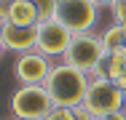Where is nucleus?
I'll use <instances>...</instances> for the list:
<instances>
[{"label":"nucleus","mask_w":126,"mask_h":120,"mask_svg":"<svg viewBox=\"0 0 126 120\" xmlns=\"http://www.w3.org/2000/svg\"><path fill=\"white\" fill-rule=\"evenodd\" d=\"M89 83L91 77L86 72H80L78 67L62 61V64H54L46 77V91H48L54 107H70V109H78L86 99V91H89Z\"/></svg>","instance_id":"nucleus-1"},{"label":"nucleus","mask_w":126,"mask_h":120,"mask_svg":"<svg viewBox=\"0 0 126 120\" xmlns=\"http://www.w3.org/2000/svg\"><path fill=\"white\" fill-rule=\"evenodd\" d=\"M89 77H91V83H89V91H86V99H83L80 107H86V109H89L91 115H97V118L110 115V112H121L126 96H124V91L118 88V83L110 80L105 70L94 72V75H89Z\"/></svg>","instance_id":"nucleus-2"},{"label":"nucleus","mask_w":126,"mask_h":120,"mask_svg":"<svg viewBox=\"0 0 126 120\" xmlns=\"http://www.w3.org/2000/svg\"><path fill=\"white\" fill-rule=\"evenodd\" d=\"M67 64L78 67L86 75H94V72L102 70V61L107 59V51H105V43H102V35H94V32H73V40L62 56Z\"/></svg>","instance_id":"nucleus-3"},{"label":"nucleus","mask_w":126,"mask_h":120,"mask_svg":"<svg viewBox=\"0 0 126 120\" xmlns=\"http://www.w3.org/2000/svg\"><path fill=\"white\" fill-rule=\"evenodd\" d=\"M54 107L46 85H19L11 96L14 120H43Z\"/></svg>","instance_id":"nucleus-4"},{"label":"nucleus","mask_w":126,"mask_h":120,"mask_svg":"<svg viewBox=\"0 0 126 120\" xmlns=\"http://www.w3.org/2000/svg\"><path fill=\"white\" fill-rule=\"evenodd\" d=\"M97 3L91 0H59L56 19L64 24L70 32H91L97 22Z\"/></svg>","instance_id":"nucleus-5"},{"label":"nucleus","mask_w":126,"mask_h":120,"mask_svg":"<svg viewBox=\"0 0 126 120\" xmlns=\"http://www.w3.org/2000/svg\"><path fill=\"white\" fill-rule=\"evenodd\" d=\"M70 40H73V32L59 19L38 22V43H35V51H40L43 56H64Z\"/></svg>","instance_id":"nucleus-6"},{"label":"nucleus","mask_w":126,"mask_h":120,"mask_svg":"<svg viewBox=\"0 0 126 120\" xmlns=\"http://www.w3.org/2000/svg\"><path fill=\"white\" fill-rule=\"evenodd\" d=\"M51 67L54 64L48 61V56H43L40 51H27V53H19L14 64V75L22 85H43Z\"/></svg>","instance_id":"nucleus-7"},{"label":"nucleus","mask_w":126,"mask_h":120,"mask_svg":"<svg viewBox=\"0 0 126 120\" xmlns=\"http://www.w3.org/2000/svg\"><path fill=\"white\" fill-rule=\"evenodd\" d=\"M0 40H3L5 51H16V53L35 51L38 24L35 27H16V24H11V22H0Z\"/></svg>","instance_id":"nucleus-8"},{"label":"nucleus","mask_w":126,"mask_h":120,"mask_svg":"<svg viewBox=\"0 0 126 120\" xmlns=\"http://www.w3.org/2000/svg\"><path fill=\"white\" fill-rule=\"evenodd\" d=\"M0 22H11L16 27H35L40 19H38V11L30 0H5Z\"/></svg>","instance_id":"nucleus-9"},{"label":"nucleus","mask_w":126,"mask_h":120,"mask_svg":"<svg viewBox=\"0 0 126 120\" xmlns=\"http://www.w3.org/2000/svg\"><path fill=\"white\" fill-rule=\"evenodd\" d=\"M102 43H105V51L113 53V51H121L126 48V24H113L102 32Z\"/></svg>","instance_id":"nucleus-10"},{"label":"nucleus","mask_w":126,"mask_h":120,"mask_svg":"<svg viewBox=\"0 0 126 120\" xmlns=\"http://www.w3.org/2000/svg\"><path fill=\"white\" fill-rule=\"evenodd\" d=\"M30 3L35 5L40 22H46V19H56V5H59V0H30Z\"/></svg>","instance_id":"nucleus-11"},{"label":"nucleus","mask_w":126,"mask_h":120,"mask_svg":"<svg viewBox=\"0 0 126 120\" xmlns=\"http://www.w3.org/2000/svg\"><path fill=\"white\" fill-rule=\"evenodd\" d=\"M46 120H75V109H70V107H51Z\"/></svg>","instance_id":"nucleus-12"},{"label":"nucleus","mask_w":126,"mask_h":120,"mask_svg":"<svg viewBox=\"0 0 126 120\" xmlns=\"http://www.w3.org/2000/svg\"><path fill=\"white\" fill-rule=\"evenodd\" d=\"M110 11H113L115 24H124V22H126V0H115V3L110 5Z\"/></svg>","instance_id":"nucleus-13"},{"label":"nucleus","mask_w":126,"mask_h":120,"mask_svg":"<svg viewBox=\"0 0 126 120\" xmlns=\"http://www.w3.org/2000/svg\"><path fill=\"white\" fill-rule=\"evenodd\" d=\"M75 120H97V115H91L86 107H78L75 109Z\"/></svg>","instance_id":"nucleus-14"},{"label":"nucleus","mask_w":126,"mask_h":120,"mask_svg":"<svg viewBox=\"0 0 126 120\" xmlns=\"http://www.w3.org/2000/svg\"><path fill=\"white\" fill-rule=\"evenodd\" d=\"M97 120H126V112L121 109V112H110V115H102V118H97Z\"/></svg>","instance_id":"nucleus-15"},{"label":"nucleus","mask_w":126,"mask_h":120,"mask_svg":"<svg viewBox=\"0 0 126 120\" xmlns=\"http://www.w3.org/2000/svg\"><path fill=\"white\" fill-rule=\"evenodd\" d=\"M91 3H97V5H113L115 0H91Z\"/></svg>","instance_id":"nucleus-16"},{"label":"nucleus","mask_w":126,"mask_h":120,"mask_svg":"<svg viewBox=\"0 0 126 120\" xmlns=\"http://www.w3.org/2000/svg\"><path fill=\"white\" fill-rule=\"evenodd\" d=\"M3 5H5V0H0V16H3Z\"/></svg>","instance_id":"nucleus-17"},{"label":"nucleus","mask_w":126,"mask_h":120,"mask_svg":"<svg viewBox=\"0 0 126 120\" xmlns=\"http://www.w3.org/2000/svg\"><path fill=\"white\" fill-rule=\"evenodd\" d=\"M3 51H5V46H3V40H0V53H3Z\"/></svg>","instance_id":"nucleus-18"},{"label":"nucleus","mask_w":126,"mask_h":120,"mask_svg":"<svg viewBox=\"0 0 126 120\" xmlns=\"http://www.w3.org/2000/svg\"><path fill=\"white\" fill-rule=\"evenodd\" d=\"M43 120H46V118H43Z\"/></svg>","instance_id":"nucleus-19"},{"label":"nucleus","mask_w":126,"mask_h":120,"mask_svg":"<svg viewBox=\"0 0 126 120\" xmlns=\"http://www.w3.org/2000/svg\"><path fill=\"white\" fill-rule=\"evenodd\" d=\"M124 24H126V22H124Z\"/></svg>","instance_id":"nucleus-20"}]
</instances>
